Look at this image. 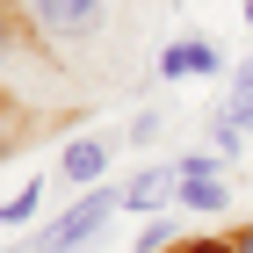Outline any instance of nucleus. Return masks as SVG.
<instances>
[{"label":"nucleus","instance_id":"f257e3e1","mask_svg":"<svg viewBox=\"0 0 253 253\" xmlns=\"http://www.w3.org/2000/svg\"><path fill=\"white\" fill-rule=\"evenodd\" d=\"M116 210H123V188H87L65 217H51L43 232H29V246H15V253H80V246H94L109 232Z\"/></svg>","mask_w":253,"mask_h":253},{"label":"nucleus","instance_id":"f03ea898","mask_svg":"<svg viewBox=\"0 0 253 253\" xmlns=\"http://www.w3.org/2000/svg\"><path fill=\"white\" fill-rule=\"evenodd\" d=\"M22 22L37 43H94L109 29V0H22Z\"/></svg>","mask_w":253,"mask_h":253},{"label":"nucleus","instance_id":"7ed1b4c3","mask_svg":"<svg viewBox=\"0 0 253 253\" xmlns=\"http://www.w3.org/2000/svg\"><path fill=\"white\" fill-rule=\"evenodd\" d=\"M174 203L181 210H224V203H232V181H224V159L217 152H188L181 159V188H174Z\"/></svg>","mask_w":253,"mask_h":253},{"label":"nucleus","instance_id":"20e7f679","mask_svg":"<svg viewBox=\"0 0 253 253\" xmlns=\"http://www.w3.org/2000/svg\"><path fill=\"white\" fill-rule=\"evenodd\" d=\"M174 188H181V159H159V167H137L130 181H123V210H167L174 203Z\"/></svg>","mask_w":253,"mask_h":253},{"label":"nucleus","instance_id":"39448f33","mask_svg":"<svg viewBox=\"0 0 253 253\" xmlns=\"http://www.w3.org/2000/svg\"><path fill=\"white\" fill-rule=\"evenodd\" d=\"M109 145H116V137H65L58 174L73 181V188H101V174H109Z\"/></svg>","mask_w":253,"mask_h":253},{"label":"nucleus","instance_id":"423d86ee","mask_svg":"<svg viewBox=\"0 0 253 253\" xmlns=\"http://www.w3.org/2000/svg\"><path fill=\"white\" fill-rule=\"evenodd\" d=\"M188 73H224V51H217L210 37H181V43H167L159 51V80H188Z\"/></svg>","mask_w":253,"mask_h":253},{"label":"nucleus","instance_id":"0eeeda50","mask_svg":"<svg viewBox=\"0 0 253 253\" xmlns=\"http://www.w3.org/2000/svg\"><path fill=\"white\" fill-rule=\"evenodd\" d=\"M37 210H43V181L29 174V188H15L7 203H0V232H22V224H37Z\"/></svg>","mask_w":253,"mask_h":253},{"label":"nucleus","instance_id":"6e6552de","mask_svg":"<svg viewBox=\"0 0 253 253\" xmlns=\"http://www.w3.org/2000/svg\"><path fill=\"white\" fill-rule=\"evenodd\" d=\"M203 137H210V152H217V159H239V152H246V130H239V123L224 116V109H210V123H203Z\"/></svg>","mask_w":253,"mask_h":253},{"label":"nucleus","instance_id":"1a4fd4ad","mask_svg":"<svg viewBox=\"0 0 253 253\" xmlns=\"http://www.w3.org/2000/svg\"><path fill=\"white\" fill-rule=\"evenodd\" d=\"M167 246H181V224H174V217H152V224L137 232V246H130V253H167Z\"/></svg>","mask_w":253,"mask_h":253},{"label":"nucleus","instance_id":"9d476101","mask_svg":"<svg viewBox=\"0 0 253 253\" xmlns=\"http://www.w3.org/2000/svg\"><path fill=\"white\" fill-rule=\"evenodd\" d=\"M159 130H167V116H159V109H137V116H130V130H123V137H130L137 152H145V145H152Z\"/></svg>","mask_w":253,"mask_h":253},{"label":"nucleus","instance_id":"9b49d317","mask_svg":"<svg viewBox=\"0 0 253 253\" xmlns=\"http://www.w3.org/2000/svg\"><path fill=\"white\" fill-rule=\"evenodd\" d=\"M217 109H224V116H232V123H239V130H246V137H253V94H224V101H217Z\"/></svg>","mask_w":253,"mask_h":253},{"label":"nucleus","instance_id":"f8f14e48","mask_svg":"<svg viewBox=\"0 0 253 253\" xmlns=\"http://www.w3.org/2000/svg\"><path fill=\"white\" fill-rule=\"evenodd\" d=\"M22 37H29V22H22ZM22 37H15V29H7V15H0V73L15 65V43H22Z\"/></svg>","mask_w":253,"mask_h":253},{"label":"nucleus","instance_id":"ddd939ff","mask_svg":"<svg viewBox=\"0 0 253 253\" xmlns=\"http://www.w3.org/2000/svg\"><path fill=\"white\" fill-rule=\"evenodd\" d=\"M224 94H253V58L232 65V80H224Z\"/></svg>","mask_w":253,"mask_h":253},{"label":"nucleus","instance_id":"4468645a","mask_svg":"<svg viewBox=\"0 0 253 253\" xmlns=\"http://www.w3.org/2000/svg\"><path fill=\"white\" fill-rule=\"evenodd\" d=\"M224 246H232V253H253V224H246V232H232Z\"/></svg>","mask_w":253,"mask_h":253},{"label":"nucleus","instance_id":"2eb2a0df","mask_svg":"<svg viewBox=\"0 0 253 253\" xmlns=\"http://www.w3.org/2000/svg\"><path fill=\"white\" fill-rule=\"evenodd\" d=\"M246 29H253V0H246Z\"/></svg>","mask_w":253,"mask_h":253}]
</instances>
